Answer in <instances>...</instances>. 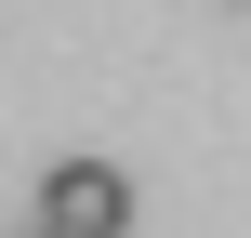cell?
Returning <instances> with one entry per match:
<instances>
[{
    "label": "cell",
    "mask_w": 251,
    "mask_h": 238,
    "mask_svg": "<svg viewBox=\"0 0 251 238\" xmlns=\"http://www.w3.org/2000/svg\"><path fill=\"white\" fill-rule=\"evenodd\" d=\"M119 225H132V185L106 159H53L40 172V238H119Z\"/></svg>",
    "instance_id": "cell-1"
}]
</instances>
